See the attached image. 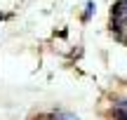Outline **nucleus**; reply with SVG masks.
<instances>
[{
  "instance_id": "obj_5",
  "label": "nucleus",
  "mask_w": 127,
  "mask_h": 120,
  "mask_svg": "<svg viewBox=\"0 0 127 120\" xmlns=\"http://www.w3.org/2000/svg\"><path fill=\"white\" fill-rule=\"evenodd\" d=\"M0 19H2V14H0Z\"/></svg>"
},
{
  "instance_id": "obj_4",
  "label": "nucleus",
  "mask_w": 127,
  "mask_h": 120,
  "mask_svg": "<svg viewBox=\"0 0 127 120\" xmlns=\"http://www.w3.org/2000/svg\"><path fill=\"white\" fill-rule=\"evenodd\" d=\"M92 12H94V2H87V9H85V19L92 17Z\"/></svg>"
},
{
  "instance_id": "obj_1",
  "label": "nucleus",
  "mask_w": 127,
  "mask_h": 120,
  "mask_svg": "<svg viewBox=\"0 0 127 120\" xmlns=\"http://www.w3.org/2000/svg\"><path fill=\"white\" fill-rule=\"evenodd\" d=\"M111 24H113V28L118 33L127 31V0H123V2H118L113 7V12H111Z\"/></svg>"
},
{
  "instance_id": "obj_3",
  "label": "nucleus",
  "mask_w": 127,
  "mask_h": 120,
  "mask_svg": "<svg viewBox=\"0 0 127 120\" xmlns=\"http://www.w3.org/2000/svg\"><path fill=\"white\" fill-rule=\"evenodd\" d=\"M52 120H78V118L73 116V113H57Z\"/></svg>"
},
{
  "instance_id": "obj_2",
  "label": "nucleus",
  "mask_w": 127,
  "mask_h": 120,
  "mask_svg": "<svg viewBox=\"0 0 127 120\" xmlns=\"http://www.w3.org/2000/svg\"><path fill=\"white\" fill-rule=\"evenodd\" d=\"M113 118L115 120H127V104H120V106L113 108Z\"/></svg>"
}]
</instances>
